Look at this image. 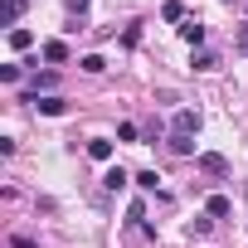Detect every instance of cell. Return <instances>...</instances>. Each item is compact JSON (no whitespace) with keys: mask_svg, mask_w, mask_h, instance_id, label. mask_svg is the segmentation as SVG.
Masks as SVG:
<instances>
[{"mask_svg":"<svg viewBox=\"0 0 248 248\" xmlns=\"http://www.w3.org/2000/svg\"><path fill=\"white\" fill-rule=\"evenodd\" d=\"M132 180H137V175H127L122 166H107V175H102V185H107V190H127Z\"/></svg>","mask_w":248,"mask_h":248,"instance_id":"277c9868","label":"cell"},{"mask_svg":"<svg viewBox=\"0 0 248 248\" xmlns=\"http://www.w3.org/2000/svg\"><path fill=\"white\" fill-rule=\"evenodd\" d=\"M88 156H93V161H112V141H107V137H93V141H88Z\"/></svg>","mask_w":248,"mask_h":248,"instance_id":"8fae6325","label":"cell"},{"mask_svg":"<svg viewBox=\"0 0 248 248\" xmlns=\"http://www.w3.org/2000/svg\"><path fill=\"white\" fill-rule=\"evenodd\" d=\"M233 49H238V54H243V59H248V20H243V25H238V34H233Z\"/></svg>","mask_w":248,"mask_h":248,"instance_id":"2e32d148","label":"cell"},{"mask_svg":"<svg viewBox=\"0 0 248 248\" xmlns=\"http://www.w3.org/2000/svg\"><path fill=\"white\" fill-rule=\"evenodd\" d=\"M78 68H83V73H102V68H107V59H102V54H83V59H78Z\"/></svg>","mask_w":248,"mask_h":248,"instance_id":"4fadbf2b","label":"cell"},{"mask_svg":"<svg viewBox=\"0 0 248 248\" xmlns=\"http://www.w3.org/2000/svg\"><path fill=\"white\" fill-rule=\"evenodd\" d=\"M195 132H200V112L180 107V112L170 117V137H195Z\"/></svg>","mask_w":248,"mask_h":248,"instance_id":"7a4b0ae2","label":"cell"},{"mask_svg":"<svg viewBox=\"0 0 248 248\" xmlns=\"http://www.w3.org/2000/svg\"><path fill=\"white\" fill-rule=\"evenodd\" d=\"M30 10V0H5V25L10 30H20V15Z\"/></svg>","mask_w":248,"mask_h":248,"instance_id":"ba28073f","label":"cell"},{"mask_svg":"<svg viewBox=\"0 0 248 248\" xmlns=\"http://www.w3.org/2000/svg\"><path fill=\"white\" fill-rule=\"evenodd\" d=\"M195 166H200L204 175H214V180H229V156H219V151H200Z\"/></svg>","mask_w":248,"mask_h":248,"instance_id":"6da1fadb","label":"cell"},{"mask_svg":"<svg viewBox=\"0 0 248 248\" xmlns=\"http://www.w3.org/2000/svg\"><path fill=\"white\" fill-rule=\"evenodd\" d=\"M161 20H166V25H180V20H185V0H166V5H161Z\"/></svg>","mask_w":248,"mask_h":248,"instance_id":"9c48e42d","label":"cell"},{"mask_svg":"<svg viewBox=\"0 0 248 248\" xmlns=\"http://www.w3.org/2000/svg\"><path fill=\"white\" fill-rule=\"evenodd\" d=\"M34 107H39L44 117H63V112H68V102H63V97H54V93H49V97H39Z\"/></svg>","mask_w":248,"mask_h":248,"instance_id":"52a82bcc","label":"cell"},{"mask_svg":"<svg viewBox=\"0 0 248 248\" xmlns=\"http://www.w3.org/2000/svg\"><path fill=\"white\" fill-rule=\"evenodd\" d=\"M10 49H15V54L34 49V30H25V25H20V30H10Z\"/></svg>","mask_w":248,"mask_h":248,"instance_id":"5b68a950","label":"cell"},{"mask_svg":"<svg viewBox=\"0 0 248 248\" xmlns=\"http://www.w3.org/2000/svg\"><path fill=\"white\" fill-rule=\"evenodd\" d=\"M195 68H200V73H209V68H219V54H209V49H200V54H195Z\"/></svg>","mask_w":248,"mask_h":248,"instance_id":"5bb4252c","label":"cell"},{"mask_svg":"<svg viewBox=\"0 0 248 248\" xmlns=\"http://www.w3.org/2000/svg\"><path fill=\"white\" fill-rule=\"evenodd\" d=\"M54 83H59V73H34V83L25 88V102H39V93L49 97V93H54Z\"/></svg>","mask_w":248,"mask_h":248,"instance_id":"3957f363","label":"cell"},{"mask_svg":"<svg viewBox=\"0 0 248 248\" xmlns=\"http://www.w3.org/2000/svg\"><path fill=\"white\" fill-rule=\"evenodd\" d=\"M156 180H161L156 170H137V185H141V190H156Z\"/></svg>","mask_w":248,"mask_h":248,"instance_id":"ac0fdd59","label":"cell"},{"mask_svg":"<svg viewBox=\"0 0 248 248\" xmlns=\"http://www.w3.org/2000/svg\"><path fill=\"white\" fill-rule=\"evenodd\" d=\"M204 214H209V219H224V214H229V200H224V195H209V200H204Z\"/></svg>","mask_w":248,"mask_h":248,"instance_id":"7c38bea8","label":"cell"},{"mask_svg":"<svg viewBox=\"0 0 248 248\" xmlns=\"http://www.w3.org/2000/svg\"><path fill=\"white\" fill-rule=\"evenodd\" d=\"M170 151L175 156H195V137H170Z\"/></svg>","mask_w":248,"mask_h":248,"instance_id":"9a60e30c","label":"cell"},{"mask_svg":"<svg viewBox=\"0 0 248 248\" xmlns=\"http://www.w3.org/2000/svg\"><path fill=\"white\" fill-rule=\"evenodd\" d=\"M68 10L73 15H88V0H68Z\"/></svg>","mask_w":248,"mask_h":248,"instance_id":"d6986e66","label":"cell"},{"mask_svg":"<svg viewBox=\"0 0 248 248\" xmlns=\"http://www.w3.org/2000/svg\"><path fill=\"white\" fill-rule=\"evenodd\" d=\"M44 59L49 63H68V44L63 39H44Z\"/></svg>","mask_w":248,"mask_h":248,"instance_id":"8992f818","label":"cell"},{"mask_svg":"<svg viewBox=\"0 0 248 248\" xmlns=\"http://www.w3.org/2000/svg\"><path fill=\"white\" fill-rule=\"evenodd\" d=\"M0 83H20V63H0Z\"/></svg>","mask_w":248,"mask_h":248,"instance_id":"e0dca14e","label":"cell"},{"mask_svg":"<svg viewBox=\"0 0 248 248\" xmlns=\"http://www.w3.org/2000/svg\"><path fill=\"white\" fill-rule=\"evenodd\" d=\"M180 39H185V44H204V25H200V20H185V25H180Z\"/></svg>","mask_w":248,"mask_h":248,"instance_id":"30bf717a","label":"cell"}]
</instances>
